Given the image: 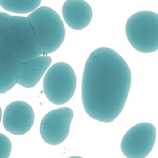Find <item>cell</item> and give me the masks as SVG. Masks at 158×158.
<instances>
[{
  "label": "cell",
  "mask_w": 158,
  "mask_h": 158,
  "mask_svg": "<svg viewBox=\"0 0 158 158\" xmlns=\"http://www.w3.org/2000/svg\"><path fill=\"white\" fill-rule=\"evenodd\" d=\"M131 72L124 59L108 47L88 57L82 81V101L88 115L111 123L121 114L129 95Z\"/></svg>",
  "instance_id": "cell-1"
},
{
  "label": "cell",
  "mask_w": 158,
  "mask_h": 158,
  "mask_svg": "<svg viewBox=\"0 0 158 158\" xmlns=\"http://www.w3.org/2000/svg\"><path fill=\"white\" fill-rule=\"evenodd\" d=\"M0 53L14 62H26L42 54L28 17L0 12Z\"/></svg>",
  "instance_id": "cell-2"
},
{
  "label": "cell",
  "mask_w": 158,
  "mask_h": 158,
  "mask_svg": "<svg viewBox=\"0 0 158 158\" xmlns=\"http://www.w3.org/2000/svg\"><path fill=\"white\" fill-rule=\"evenodd\" d=\"M42 54L54 52L66 36L64 23L57 13L48 6L37 7L28 16Z\"/></svg>",
  "instance_id": "cell-3"
},
{
  "label": "cell",
  "mask_w": 158,
  "mask_h": 158,
  "mask_svg": "<svg viewBox=\"0 0 158 158\" xmlns=\"http://www.w3.org/2000/svg\"><path fill=\"white\" fill-rule=\"evenodd\" d=\"M125 33L131 45L140 52L158 50V15L142 11L132 15L126 22Z\"/></svg>",
  "instance_id": "cell-4"
},
{
  "label": "cell",
  "mask_w": 158,
  "mask_h": 158,
  "mask_svg": "<svg viewBox=\"0 0 158 158\" xmlns=\"http://www.w3.org/2000/svg\"><path fill=\"white\" fill-rule=\"evenodd\" d=\"M77 88V77L73 68L66 62L52 65L45 72L43 89L47 100L62 105L71 100Z\"/></svg>",
  "instance_id": "cell-5"
},
{
  "label": "cell",
  "mask_w": 158,
  "mask_h": 158,
  "mask_svg": "<svg viewBox=\"0 0 158 158\" xmlns=\"http://www.w3.org/2000/svg\"><path fill=\"white\" fill-rule=\"evenodd\" d=\"M156 138V130L152 123H138L124 134L121 150L126 157H147L154 148Z\"/></svg>",
  "instance_id": "cell-6"
},
{
  "label": "cell",
  "mask_w": 158,
  "mask_h": 158,
  "mask_svg": "<svg viewBox=\"0 0 158 158\" xmlns=\"http://www.w3.org/2000/svg\"><path fill=\"white\" fill-rule=\"evenodd\" d=\"M73 115L69 108L53 109L45 114L40 123V135L44 142L52 146L64 142L70 131Z\"/></svg>",
  "instance_id": "cell-7"
},
{
  "label": "cell",
  "mask_w": 158,
  "mask_h": 158,
  "mask_svg": "<svg viewBox=\"0 0 158 158\" xmlns=\"http://www.w3.org/2000/svg\"><path fill=\"white\" fill-rule=\"evenodd\" d=\"M5 129L15 135H23L29 132L34 124L35 114L29 103L16 101L10 103L2 115Z\"/></svg>",
  "instance_id": "cell-8"
},
{
  "label": "cell",
  "mask_w": 158,
  "mask_h": 158,
  "mask_svg": "<svg viewBox=\"0 0 158 158\" xmlns=\"http://www.w3.org/2000/svg\"><path fill=\"white\" fill-rule=\"evenodd\" d=\"M52 63V58L41 54L31 60L21 63L17 77V84L25 88L36 86Z\"/></svg>",
  "instance_id": "cell-9"
},
{
  "label": "cell",
  "mask_w": 158,
  "mask_h": 158,
  "mask_svg": "<svg viewBox=\"0 0 158 158\" xmlns=\"http://www.w3.org/2000/svg\"><path fill=\"white\" fill-rule=\"evenodd\" d=\"M62 15L69 28L81 30L90 24L93 9L85 0H67L62 6Z\"/></svg>",
  "instance_id": "cell-10"
},
{
  "label": "cell",
  "mask_w": 158,
  "mask_h": 158,
  "mask_svg": "<svg viewBox=\"0 0 158 158\" xmlns=\"http://www.w3.org/2000/svg\"><path fill=\"white\" fill-rule=\"evenodd\" d=\"M21 63L7 60L0 53V94H6L17 84Z\"/></svg>",
  "instance_id": "cell-11"
},
{
  "label": "cell",
  "mask_w": 158,
  "mask_h": 158,
  "mask_svg": "<svg viewBox=\"0 0 158 158\" xmlns=\"http://www.w3.org/2000/svg\"><path fill=\"white\" fill-rule=\"evenodd\" d=\"M41 0H0V6L8 12L23 15L30 14L39 7Z\"/></svg>",
  "instance_id": "cell-12"
},
{
  "label": "cell",
  "mask_w": 158,
  "mask_h": 158,
  "mask_svg": "<svg viewBox=\"0 0 158 158\" xmlns=\"http://www.w3.org/2000/svg\"><path fill=\"white\" fill-rule=\"evenodd\" d=\"M12 143L7 136L0 133V158H8L11 155Z\"/></svg>",
  "instance_id": "cell-13"
},
{
  "label": "cell",
  "mask_w": 158,
  "mask_h": 158,
  "mask_svg": "<svg viewBox=\"0 0 158 158\" xmlns=\"http://www.w3.org/2000/svg\"><path fill=\"white\" fill-rule=\"evenodd\" d=\"M2 115H3V113H2V109H1V107H0V122L2 121Z\"/></svg>",
  "instance_id": "cell-14"
}]
</instances>
